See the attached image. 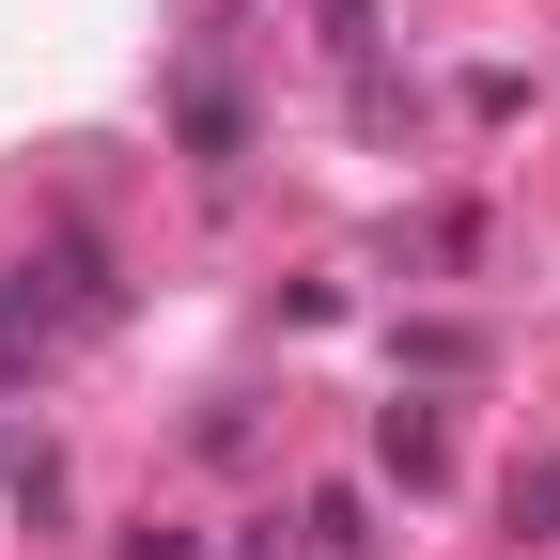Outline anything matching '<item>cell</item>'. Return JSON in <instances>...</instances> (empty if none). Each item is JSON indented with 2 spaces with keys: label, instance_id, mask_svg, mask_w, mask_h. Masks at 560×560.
<instances>
[{
  "label": "cell",
  "instance_id": "1",
  "mask_svg": "<svg viewBox=\"0 0 560 560\" xmlns=\"http://www.w3.org/2000/svg\"><path fill=\"white\" fill-rule=\"evenodd\" d=\"M374 452H389V482H452V420H436V405H389Z\"/></svg>",
  "mask_w": 560,
  "mask_h": 560
},
{
  "label": "cell",
  "instance_id": "2",
  "mask_svg": "<svg viewBox=\"0 0 560 560\" xmlns=\"http://www.w3.org/2000/svg\"><path fill=\"white\" fill-rule=\"evenodd\" d=\"M514 545H560V452L514 467Z\"/></svg>",
  "mask_w": 560,
  "mask_h": 560
}]
</instances>
